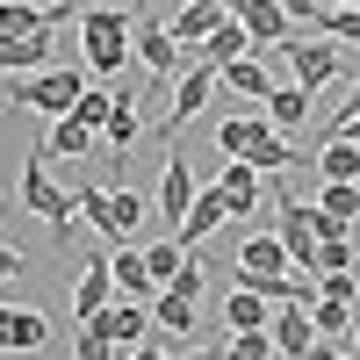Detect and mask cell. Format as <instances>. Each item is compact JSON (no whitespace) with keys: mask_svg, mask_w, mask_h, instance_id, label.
<instances>
[{"mask_svg":"<svg viewBox=\"0 0 360 360\" xmlns=\"http://www.w3.org/2000/svg\"><path fill=\"white\" fill-rule=\"evenodd\" d=\"M86 94V65H37V72H15L0 79V101L8 108H37V115H72V101Z\"/></svg>","mask_w":360,"mask_h":360,"instance_id":"1","label":"cell"},{"mask_svg":"<svg viewBox=\"0 0 360 360\" xmlns=\"http://www.w3.org/2000/svg\"><path fill=\"white\" fill-rule=\"evenodd\" d=\"M22 209H29V217H37V224H44V238H51L58 252L72 245V195H65V188H58V180H51L44 152H37V159L22 166Z\"/></svg>","mask_w":360,"mask_h":360,"instance_id":"2","label":"cell"},{"mask_svg":"<svg viewBox=\"0 0 360 360\" xmlns=\"http://www.w3.org/2000/svg\"><path fill=\"white\" fill-rule=\"evenodd\" d=\"M274 58H288V72H295V86H332L339 72H346V58H339V44L332 37H317V29H288V37L274 44Z\"/></svg>","mask_w":360,"mask_h":360,"instance_id":"3","label":"cell"},{"mask_svg":"<svg viewBox=\"0 0 360 360\" xmlns=\"http://www.w3.org/2000/svg\"><path fill=\"white\" fill-rule=\"evenodd\" d=\"M130 51H137V65L152 72V79H173V72H188V65H195V51L180 44L166 22H137V44H130Z\"/></svg>","mask_w":360,"mask_h":360,"instance_id":"4","label":"cell"},{"mask_svg":"<svg viewBox=\"0 0 360 360\" xmlns=\"http://www.w3.org/2000/svg\"><path fill=\"white\" fill-rule=\"evenodd\" d=\"M79 324H101L115 353H130V346H144V339L159 332V324H152V303H137V295H115L101 317H79Z\"/></svg>","mask_w":360,"mask_h":360,"instance_id":"5","label":"cell"},{"mask_svg":"<svg viewBox=\"0 0 360 360\" xmlns=\"http://www.w3.org/2000/svg\"><path fill=\"white\" fill-rule=\"evenodd\" d=\"M209 94H217V65H209V58H195V65L180 72V94H173V108L159 115V137L173 144L180 130H188V115H202V101H209Z\"/></svg>","mask_w":360,"mask_h":360,"instance_id":"6","label":"cell"},{"mask_svg":"<svg viewBox=\"0 0 360 360\" xmlns=\"http://www.w3.org/2000/svg\"><path fill=\"white\" fill-rule=\"evenodd\" d=\"M274 202H281L274 238L288 245V266H303V274H310V252H317V202H295V195H274Z\"/></svg>","mask_w":360,"mask_h":360,"instance_id":"7","label":"cell"},{"mask_svg":"<svg viewBox=\"0 0 360 360\" xmlns=\"http://www.w3.org/2000/svg\"><path fill=\"white\" fill-rule=\"evenodd\" d=\"M51 346V317L29 303H0V353H44Z\"/></svg>","mask_w":360,"mask_h":360,"instance_id":"8","label":"cell"},{"mask_svg":"<svg viewBox=\"0 0 360 360\" xmlns=\"http://www.w3.org/2000/svg\"><path fill=\"white\" fill-rule=\"evenodd\" d=\"M274 353L281 360H310V346H317V324H310V310L303 303H274Z\"/></svg>","mask_w":360,"mask_h":360,"instance_id":"9","label":"cell"},{"mask_svg":"<svg viewBox=\"0 0 360 360\" xmlns=\"http://www.w3.org/2000/svg\"><path fill=\"white\" fill-rule=\"evenodd\" d=\"M238 22H245V37H252V51H274L288 29H295V15L281 8V0H238Z\"/></svg>","mask_w":360,"mask_h":360,"instance_id":"10","label":"cell"},{"mask_svg":"<svg viewBox=\"0 0 360 360\" xmlns=\"http://www.w3.org/2000/svg\"><path fill=\"white\" fill-rule=\"evenodd\" d=\"M217 224H231V202H224V188L209 180V188H195V202H188V217H180L173 231H180V245H202Z\"/></svg>","mask_w":360,"mask_h":360,"instance_id":"11","label":"cell"},{"mask_svg":"<svg viewBox=\"0 0 360 360\" xmlns=\"http://www.w3.org/2000/svg\"><path fill=\"white\" fill-rule=\"evenodd\" d=\"M108 274H115V295H137V303L159 295V274L144 266V245H115L108 252Z\"/></svg>","mask_w":360,"mask_h":360,"instance_id":"12","label":"cell"},{"mask_svg":"<svg viewBox=\"0 0 360 360\" xmlns=\"http://www.w3.org/2000/svg\"><path fill=\"white\" fill-rule=\"evenodd\" d=\"M217 188H224V202H231V217H252L259 195H266V173H259L252 159H231V166L217 173Z\"/></svg>","mask_w":360,"mask_h":360,"instance_id":"13","label":"cell"},{"mask_svg":"<svg viewBox=\"0 0 360 360\" xmlns=\"http://www.w3.org/2000/svg\"><path fill=\"white\" fill-rule=\"evenodd\" d=\"M115 303V274H108V259H86L79 274H72V317H101Z\"/></svg>","mask_w":360,"mask_h":360,"instance_id":"14","label":"cell"},{"mask_svg":"<svg viewBox=\"0 0 360 360\" xmlns=\"http://www.w3.org/2000/svg\"><path fill=\"white\" fill-rule=\"evenodd\" d=\"M37 65H58V29H37V37H22V44H0V79L37 72Z\"/></svg>","mask_w":360,"mask_h":360,"instance_id":"15","label":"cell"},{"mask_svg":"<svg viewBox=\"0 0 360 360\" xmlns=\"http://www.w3.org/2000/svg\"><path fill=\"white\" fill-rule=\"evenodd\" d=\"M195 188L202 180L188 173V152H166V173H159V217H188V202H195Z\"/></svg>","mask_w":360,"mask_h":360,"instance_id":"16","label":"cell"},{"mask_svg":"<svg viewBox=\"0 0 360 360\" xmlns=\"http://www.w3.org/2000/svg\"><path fill=\"white\" fill-rule=\"evenodd\" d=\"M259 108H266V123H274L281 137H295V130L310 123V86H295V79H288V86H274Z\"/></svg>","mask_w":360,"mask_h":360,"instance_id":"17","label":"cell"},{"mask_svg":"<svg viewBox=\"0 0 360 360\" xmlns=\"http://www.w3.org/2000/svg\"><path fill=\"white\" fill-rule=\"evenodd\" d=\"M94 144H101V130H94V123H79V115H58L51 137H44V159H86Z\"/></svg>","mask_w":360,"mask_h":360,"instance_id":"18","label":"cell"},{"mask_svg":"<svg viewBox=\"0 0 360 360\" xmlns=\"http://www.w3.org/2000/svg\"><path fill=\"white\" fill-rule=\"evenodd\" d=\"M224 324H231V332H266V324H274V303H266L252 281H238L231 303H224Z\"/></svg>","mask_w":360,"mask_h":360,"instance_id":"19","label":"cell"},{"mask_svg":"<svg viewBox=\"0 0 360 360\" xmlns=\"http://www.w3.org/2000/svg\"><path fill=\"white\" fill-rule=\"evenodd\" d=\"M259 137H274L266 108H259V115H224V123H217V152H224V159H245Z\"/></svg>","mask_w":360,"mask_h":360,"instance_id":"20","label":"cell"},{"mask_svg":"<svg viewBox=\"0 0 360 360\" xmlns=\"http://www.w3.org/2000/svg\"><path fill=\"white\" fill-rule=\"evenodd\" d=\"M310 324H317V332L332 339V346H346V339H353V324H360V303H346V295H324V288H317Z\"/></svg>","mask_w":360,"mask_h":360,"instance_id":"21","label":"cell"},{"mask_svg":"<svg viewBox=\"0 0 360 360\" xmlns=\"http://www.w3.org/2000/svg\"><path fill=\"white\" fill-rule=\"evenodd\" d=\"M238 274H288V245L266 238V231H252L245 245H238Z\"/></svg>","mask_w":360,"mask_h":360,"instance_id":"22","label":"cell"},{"mask_svg":"<svg viewBox=\"0 0 360 360\" xmlns=\"http://www.w3.org/2000/svg\"><path fill=\"white\" fill-rule=\"evenodd\" d=\"M217 22H224V8H209V0H180V15H173L166 29H173V37L188 44L195 58H202V37H209V29H217Z\"/></svg>","mask_w":360,"mask_h":360,"instance_id":"23","label":"cell"},{"mask_svg":"<svg viewBox=\"0 0 360 360\" xmlns=\"http://www.w3.org/2000/svg\"><path fill=\"white\" fill-rule=\"evenodd\" d=\"M217 79L231 86V94H245V101H266V94H274V79H266V65H259L252 51H245V58H231V65H217Z\"/></svg>","mask_w":360,"mask_h":360,"instance_id":"24","label":"cell"},{"mask_svg":"<svg viewBox=\"0 0 360 360\" xmlns=\"http://www.w3.org/2000/svg\"><path fill=\"white\" fill-rule=\"evenodd\" d=\"M79 58H86V72L115 79V72H130V37H79Z\"/></svg>","mask_w":360,"mask_h":360,"instance_id":"25","label":"cell"},{"mask_svg":"<svg viewBox=\"0 0 360 360\" xmlns=\"http://www.w3.org/2000/svg\"><path fill=\"white\" fill-rule=\"evenodd\" d=\"M245 51H252V37H245V22H238V15H224V22L202 37V58H209V65H231V58H245Z\"/></svg>","mask_w":360,"mask_h":360,"instance_id":"26","label":"cell"},{"mask_svg":"<svg viewBox=\"0 0 360 360\" xmlns=\"http://www.w3.org/2000/svg\"><path fill=\"white\" fill-rule=\"evenodd\" d=\"M137 224H144L137 188H108V245H130V238H137Z\"/></svg>","mask_w":360,"mask_h":360,"instance_id":"27","label":"cell"},{"mask_svg":"<svg viewBox=\"0 0 360 360\" xmlns=\"http://www.w3.org/2000/svg\"><path fill=\"white\" fill-rule=\"evenodd\" d=\"M317 173L324 180H360V137H332L317 152Z\"/></svg>","mask_w":360,"mask_h":360,"instance_id":"28","label":"cell"},{"mask_svg":"<svg viewBox=\"0 0 360 360\" xmlns=\"http://www.w3.org/2000/svg\"><path fill=\"white\" fill-rule=\"evenodd\" d=\"M152 324H159V332H195V295L159 288V295H152Z\"/></svg>","mask_w":360,"mask_h":360,"instance_id":"29","label":"cell"},{"mask_svg":"<svg viewBox=\"0 0 360 360\" xmlns=\"http://www.w3.org/2000/svg\"><path fill=\"white\" fill-rule=\"evenodd\" d=\"M137 130H144V115H137L130 86H123V94H115V108H108V123H101V144H137Z\"/></svg>","mask_w":360,"mask_h":360,"instance_id":"30","label":"cell"},{"mask_svg":"<svg viewBox=\"0 0 360 360\" xmlns=\"http://www.w3.org/2000/svg\"><path fill=\"white\" fill-rule=\"evenodd\" d=\"M188 259H195V245H180V238H159V245H144V266L159 274V288H166L180 266H188Z\"/></svg>","mask_w":360,"mask_h":360,"instance_id":"31","label":"cell"},{"mask_svg":"<svg viewBox=\"0 0 360 360\" xmlns=\"http://www.w3.org/2000/svg\"><path fill=\"white\" fill-rule=\"evenodd\" d=\"M360 259V238H317V252H310V274H339V266Z\"/></svg>","mask_w":360,"mask_h":360,"instance_id":"32","label":"cell"},{"mask_svg":"<svg viewBox=\"0 0 360 360\" xmlns=\"http://www.w3.org/2000/svg\"><path fill=\"white\" fill-rule=\"evenodd\" d=\"M245 159H252V166H259L266 180H274V173H288V166H295V144H288V137L274 130V137H259V144H252Z\"/></svg>","mask_w":360,"mask_h":360,"instance_id":"33","label":"cell"},{"mask_svg":"<svg viewBox=\"0 0 360 360\" xmlns=\"http://www.w3.org/2000/svg\"><path fill=\"white\" fill-rule=\"evenodd\" d=\"M79 37H130V8H79Z\"/></svg>","mask_w":360,"mask_h":360,"instance_id":"34","label":"cell"},{"mask_svg":"<svg viewBox=\"0 0 360 360\" xmlns=\"http://www.w3.org/2000/svg\"><path fill=\"white\" fill-rule=\"evenodd\" d=\"M224 360H274V332H231Z\"/></svg>","mask_w":360,"mask_h":360,"instance_id":"35","label":"cell"},{"mask_svg":"<svg viewBox=\"0 0 360 360\" xmlns=\"http://www.w3.org/2000/svg\"><path fill=\"white\" fill-rule=\"evenodd\" d=\"M72 209H79V217L108 238V188H72Z\"/></svg>","mask_w":360,"mask_h":360,"instance_id":"36","label":"cell"},{"mask_svg":"<svg viewBox=\"0 0 360 360\" xmlns=\"http://www.w3.org/2000/svg\"><path fill=\"white\" fill-rule=\"evenodd\" d=\"M72 360H115V346H108L101 324H79V332H72Z\"/></svg>","mask_w":360,"mask_h":360,"instance_id":"37","label":"cell"},{"mask_svg":"<svg viewBox=\"0 0 360 360\" xmlns=\"http://www.w3.org/2000/svg\"><path fill=\"white\" fill-rule=\"evenodd\" d=\"M108 108H115V94H101V86H86V94L72 101V115H79V123H94V130L108 123Z\"/></svg>","mask_w":360,"mask_h":360,"instance_id":"38","label":"cell"},{"mask_svg":"<svg viewBox=\"0 0 360 360\" xmlns=\"http://www.w3.org/2000/svg\"><path fill=\"white\" fill-rule=\"evenodd\" d=\"M317 288H324V295H346V303H360V274H353V266H339V274H317Z\"/></svg>","mask_w":360,"mask_h":360,"instance_id":"39","label":"cell"},{"mask_svg":"<svg viewBox=\"0 0 360 360\" xmlns=\"http://www.w3.org/2000/svg\"><path fill=\"white\" fill-rule=\"evenodd\" d=\"M166 288H173V295H202V266H195V259H188V266H180V274H173V281H166Z\"/></svg>","mask_w":360,"mask_h":360,"instance_id":"40","label":"cell"},{"mask_svg":"<svg viewBox=\"0 0 360 360\" xmlns=\"http://www.w3.org/2000/svg\"><path fill=\"white\" fill-rule=\"evenodd\" d=\"M22 274V245H15V238H0V281H15Z\"/></svg>","mask_w":360,"mask_h":360,"instance_id":"41","label":"cell"},{"mask_svg":"<svg viewBox=\"0 0 360 360\" xmlns=\"http://www.w3.org/2000/svg\"><path fill=\"white\" fill-rule=\"evenodd\" d=\"M310 360H360L353 346H332V339H324V346H310Z\"/></svg>","mask_w":360,"mask_h":360,"instance_id":"42","label":"cell"},{"mask_svg":"<svg viewBox=\"0 0 360 360\" xmlns=\"http://www.w3.org/2000/svg\"><path fill=\"white\" fill-rule=\"evenodd\" d=\"M180 360H224V346H188Z\"/></svg>","mask_w":360,"mask_h":360,"instance_id":"43","label":"cell"},{"mask_svg":"<svg viewBox=\"0 0 360 360\" xmlns=\"http://www.w3.org/2000/svg\"><path fill=\"white\" fill-rule=\"evenodd\" d=\"M123 360H173V353H159V346H130Z\"/></svg>","mask_w":360,"mask_h":360,"instance_id":"44","label":"cell"},{"mask_svg":"<svg viewBox=\"0 0 360 360\" xmlns=\"http://www.w3.org/2000/svg\"><path fill=\"white\" fill-rule=\"evenodd\" d=\"M324 8H360V0H324Z\"/></svg>","mask_w":360,"mask_h":360,"instance_id":"45","label":"cell"},{"mask_svg":"<svg viewBox=\"0 0 360 360\" xmlns=\"http://www.w3.org/2000/svg\"><path fill=\"white\" fill-rule=\"evenodd\" d=\"M346 346H353V353H360V324H353V339H346Z\"/></svg>","mask_w":360,"mask_h":360,"instance_id":"46","label":"cell"},{"mask_svg":"<svg viewBox=\"0 0 360 360\" xmlns=\"http://www.w3.org/2000/svg\"><path fill=\"white\" fill-rule=\"evenodd\" d=\"M353 101H360V72H353Z\"/></svg>","mask_w":360,"mask_h":360,"instance_id":"47","label":"cell"},{"mask_svg":"<svg viewBox=\"0 0 360 360\" xmlns=\"http://www.w3.org/2000/svg\"><path fill=\"white\" fill-rule=\"evenodd\" d=\"M353 238H360V231H353Z\"/></svg>","mask_w":360,"mask_h":360,"instance_id":"48","label":"cell"}]
</instances>
